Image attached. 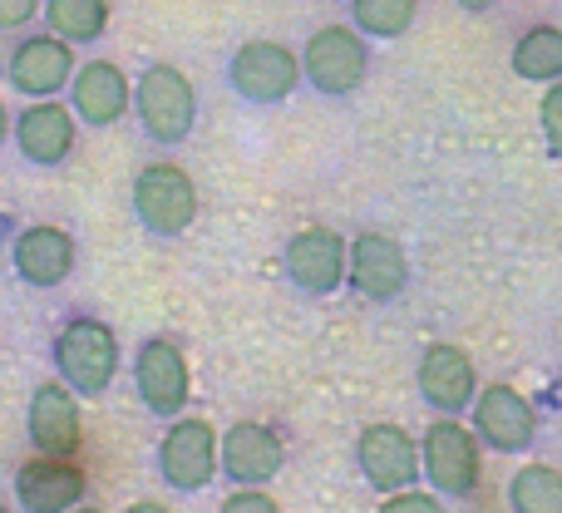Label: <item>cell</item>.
<instances>
[{
  "mask_svg": "<svg viewBox=\"0 0 562 513\" xmlns=\"http://www.w3.org/2000/svg\"><path fill=\"white\" fill-rule=\"evenodd\" d=\"M55 370L75 395H104L109 380L119 376V336L114 326L94 316H75L55 336Z\"/></svg>",
  "mask_w": 562,
  "mask_h": 513,
  "instance_id": "obj_1",
  "label": "cell"
},
{
  "mask_svg": "<svg viewBox=\"0 0 562 513\" xmlns=\"http://www.w3.org/2000/svg\"><path fill=\"white\" fill-rule=\"evenodd\" d=\"M134 114L154 144H183L198 124V89L178 65H148L134 85Z\"/></svg>",
  "mask_w": 562,
  "mask_h": 513,
  "instance_id": "obj_2",
  "label": "cell"
},
{
  "mask_svg": "<svg viewBox=\"0 0 562 513\" xmlns=\"http://www.w3.org/2000/svg\"><path fill=\"white\" fill-rule=\"evenodd\" d=\"M301 75L326 99H350L370 75V45L356 25H321L301 49Z\"/></svg>",
  "mask_w": 562,
  "mask_h": 513,
  "instance_id": "obj_3",
  "label": "cell"
},
{
  "mask_svg": "<svg viewBox=\"0 0 562 513\" xmlns=\"http://www.w3.org/2000/svg\"><path fill=\"white\" fill-rule=\"evenodd\" d=\"M134 218L154 237H183L198 218V183L178 164H148L134 178Z\"/></svg>",
  "mask_w": 562,
  "mask_h": 513,
  "instance_id": "obj_4",
  "label": "cell"
},
{
  "mask_svg": "<svg viewBox=\"0 0 562 513\" xmlns=\"http://www.w3.org/2000/svg\"><path fill=\"white\" fill-rule=\"evenodd\" d=\"M227 85L247 104H286L301 85V55H291L277 40H247L227 59Z\"/></svg>",
  "mask_w": 562,
  "mask_h": 513,
  "instance_id": "obj_5",
  "label": "cell"
},
{
  "mask_svg": "<svg viewBox=\"0 0 562 513\" xmlns=\"http://www.w3.org/2000/svg\"><path fill=\"white\" fill-rule=\"evenodd\" d=\"M223 469L217 459V430L207 420H178L168 425L164 445H158V475L173 494H198V489L213 484V475Z\"/></svg>",
  "mask_w": 562,
  "mask_h": 513,
  "instance_id": "obj_6",
  "label": "cell"
},
{
  "mask_svg": "<svg viewBox=\"0 0 562 513\" xmlns=\"http://www.w3.org/2000/svg\"><path fill=\"white\" fill-rule=\"evenodd\" d=\"M346 261H350V243L326 223L301 227L296 237L281 253V267H286V281L306 297H330V291L346 287Z\"/></svg>",
  "mask_w": 562,
  "mask_h": 513,
  "instance_id": "obj_7",
  "label": "cell"
},
{
  "mask_svg": "<svg viewBox=\"0 0 562 513\" xmlns=\"http://www.w3.org/2000/svg\"><path fill=\"white\" fill-rule=\"evenodd\" d=\"M419 459H425V475L439 494L464 499L479 489V435L469 425H459V415H445L425 430Z\"/></svg>",
  "mask_w": 562,
  "mask_h": 513,
  "instance_id": "obj_8",
  "label": "cell"
},
{
  "mask_svg": "<svg viewBox=\"0 0 562 513\" xmlns=\"http://www.w3.org/2000/svg\"><path fill=\"white\" fill-rule=\"evenodd\" d=\"M134 386H138V400H144L158 420L183 415L188 395H193V376H188L183 346L168 336H148L134 356Z\"/></svg>",
  "mask_w": 562,
  "mask_h": 513,
  "instance_id": "obj_9",
  "label": "cell"
},
{
  "mask_svg": "<svg viewBox=\"0 0 562 513\" xmlns=\"http://www.w3.org/2000/svg\"><path fill=\"white\" fill-rule=\"evenodd\" d=\"M356 465H360V475H366V484L375 489V494H395V489L415 484L419 469H425V459H419V445L409 439V430L380 420V425L360 430Z\"/></svg>",
  "mask_w": 562,
  "mask_h": 513,
  "instance_id": "obj_10",
  "label": "cell"
},
{
  "mask_svg": "<svg viewBox=\"0 0 562 513\" xmlns=\"http://www.w3.org/2000/svg\"><path fill=\"white\" fill-rule=\"evenodd\" d=\"M5 79H10V89L25 99L59 94V89L75 79V45H69L65 35H55V30L20 40L5 59Z\"/></svg>",
  "mask_w": 562,
  "mask_h": 513,
  "instance_id": "obj_11",
  "label": "cell"
},
{
  "mask_svg": "<svg viewBox=\"0 0 562 513\" xmlns=\"http://www.w3.org/2000/svg\"><path fill=\"white\" fill-rule=\"evenodd\" d=\"M474 435H479V445H488L494 455H524L538 439V415L514 386L494 380L488 390L474 395Z\"/></svg>",
  "mask_w": 562,
  "mask_h": 513,
  "instance_id": "obj_12",
  "label": "cell"
},
{
  "mask_svg": "<svg viewBox=\"0 0 562 513\" xmlns=\"http://www.w3.org/2000/svg\"><path fill=\"white\" fill-rule=\"evenodd\" d=\"M346 281L366 301H395L409 287V257L390 233H360L350 237Z\"/></svg>",
  "mask_w": 562,
  "mask_h": 513,
  "instance_id": "obj_13",
  "label": "cell"
},
{
  "mask_svg": "<svg viewBox=\"0 0 562 513\" xmlns=\"http://www.w3.org/2000/svg\"><path fill=\"white\" fill-rule=\"evenodd\" d=\"M419 395L435 415H464L474 410V395H479V370L474 360L464 356L459 346L449 341H435V346L419 356Z\"/></svg>",
  "mask_w": 562,
  "mask_h": 513,
  "instance_id": "obj_14",
  "label": "cell"
},
{
  "mask_svg": "<svg viewBox=\"0 0 562 513\" xmlns=\"http://www.w3.org/2000/svg\"><path fill=\"white\" fill-rule=\"evenodd\" d=\"M75 257H79L75 233H65V227H55V223L20 227L15 243H10L15 277L25 281V287H35V291H49V287H59V281H69Z\"/></svg>",
  "mask_w": 562,
  "mask_h": 513,
  "instance_id": "obj_15",
  "label": "cell"
},
{
  "mask_svg": "<svg viewBox=\"0 0 562 513\" xmlns=\"http://www.w3.org/2000/svg\"><path fill=\"white\" fill-rule=\"evenodd\" d=\"M69 85H75L69 89L75 119L89 129H109L134 109V85H128V75L114 59H89V65H79Z\"/></svg>",
  "mask_w": 562,
  "mask_h": 513,
  "instance_id": "obj_16",
  "label": "cell"
},
{
  "mask_svg": "<svg viewBox=\"0 0 562 513\" xmlns=\"http://www.w3.org/2000/svg\"><path fill=\"white\" fill-rule=\"evenodd\" d=\"M15 499L30 513H69L85 499V469L75 455H40L15 469Z\"/></svg>",
  "mask_w": 562,
  "mask_h": 513,
  "instance_id": "obj_17",
  "label": "cell"
},
{
  "mask_svg": "<svg viewBox=\"0 0 562 513\" xmlns=\"http://www.w3.org/2000/svg\"><path fill=\"white\" fill-rule=\"evenodd\" d=\"M217 459L233 484H267L281 465H286V445L272 425L262 420H237L223 439H217Z\"/></svg>",
  "mask_w": 562,
  "mask_h": 513,
  "instance_id": "obj_18",
  "label": "cell"
},
{
  "mask_svg": "<svg viewBox=\"0 0 562 513\" xmlns=\"http://www.w3.org/2000/svg\"><path fill=\"white\" fill-rule=\"evenodd\" d=\"M30 445L35 455H79V439H85V425H79V400L65 380H45L30 395Z\"/></svg>",
  "mask_w": 562,
  "mask_h": 513,
  "instance_id": "obj_19",
  "label": "cell"
},
{
  "mask_svg": "<svg viewBox=\"0 0 562 513\" xmlns=\"http://www.w3.org/2000/svg\"><path fill=\"white\" fill-rule=\"evenodd\" d=\"M15 144H20V154H25V164H35V168L65 164L79 144L75 109L55 104V94L40 99V104H25V114L15 119Z\"/></svg>",
  "mask_w": 562,
  "mask_h": 513,
  "instance_id": "obj_20",
  "label": "cell"
},
{
  "mask_svg": "<svg viewBox=\"0 0 562 513\" xmlns=\"http://www.w3.org/2000/svg\"><path fill=\"white\" fill-rule=\"evenodd\" d=\"M514 75L553 85L562 79V30L558 25H533L524 40L514 45Z\"/></svg>",
  "mask_w": 562,
  "mask_h": 513,
  "instance_id": "obj_21",
  "label": "cell"
},
{
  "mask_svg": "<svg viewBox=\"0 0 562 513\" xmlns=\"http://www.w3.org/2000/svg\"><path fill=\"white\" fill-rule=\"evenodd\" d=\"M45 25L69 45H89L109 25V0H45Z\"/></svg>",
  "mask_w": 562,
  "mask_h": 513,
  "instance_id": "obj_22",
  "label": "cell"
},
{
  "mask_svg": "<svg viewBox=\"0 0 562 513\" xmlns=\"http://www.w3.org/2000/svg\"><path fill=\"white\" fill-rule=\"evenodd\" d=\"M508 509L518 513H562V475L553 465H528L508 484Z\"/></svg>",
  "mask_w": 562,
  "mask_h": 513,
  "instance_id": "obj_23",
  "label": "cell"
},
{
  "mask_svg": "<svg viewBox=\"0 0 562 513\" xmlns=\"http://www.w3.org/2000/svg\"><path fill=\"white\" fill-rule=\"evenodd\" d=\"M419 0H350V20L366 40H400L415 25Z\"/></svg>",
  "mask_w": 562,
  "mask_h": 513,
  "instance_id": "obj_24",
  "label": "cell"
},
{
  "mask_svg": "<svg viewBox=\"0 0 562 513\" xmlns=\"http://www.w3.org/2000/svg\"><path fill=\"white\" fill-rule=\"evenodd\" d=\"M538 119H543V138H548V154L562 158V79H553L538 104Z\"/></svg>",
  "mask_w": 562,
  "mask_h": 513,
  "instance_id": "obj_25",
  "label": "cell"
},
{
  "mask_svg": "<svg viewBox=\"0 0 562 513\" xmlns=\"http://www.w3.org/2000/svg\"><path fill=\"white\" fill-rule=\"evenodd\" d=\"M439 509H445V504H439V499H429V494H419L415 484L395 489V494L380 504V513H439Z\"/></svg>",
  "mask_w": 562,
  "mask_h": 513,
  "instance_id": "obj_26",
  "label": "cell"
},
{
  "mask_svg": "<svg viewBox=\"0 0 562 513\" xmlns=\"http://www.w3.org/2000/svg\"><path fill=\"white\" fill-rule=\"evenodd\" d=\"M223 513H277V499L262 494V484H243L233 499H223Z\"/></svg>",
  "mask_w": 562,
  "mask_h": 513,
  "instance_id": "obj_27",
  "label": "cell"
},
{
  "mask_svg": "<svg viewBox=\"0 0 562 513\" xmlns=\"http://www.w3.org/2000/svg\"><path fill=\"white\" fill-rule=\"evenodd\" d=\"M40 5H45V0H0V35H5V30L30 25Z\"/></svg>",
  "mask_w": 562,
  "mask_h": 513,
  "instance_id": "obj_28",
  "label": "cell"
},
{
  "mask_svg": "<svg viewBox=\"0 0 562 513\" xmlns=\"http://www.w3.org/2000/svg\"><path fill=\"white\" fill-rule=\"evenodd\" d=\"M459 5H464V10H469V15H484V10H494V5H498V0H459Z\"/></svg>",
  "mask_w": 562,
  "mask_h": 513,
  "instance_id": "obj_29",
  "label": "cell"
},
{
  "mask_svg": "<svg viewBox=\"0 0 562 513\" xmlns=\"http://www.w3.org/2000/svg\"><path fill=\"white\" fill-rule=\"evenodd\" d=\"M5 134H10V114H5V99H0V144H5Z\"/></svg>",
  "mask_w": 562,
  "mask_h": 513,
  "instance_id": "obj_30",
  "label": "cell"
},
{
  "mask_svg": "<svg viewBox=\"0 0 562 513\" xmlns=\"http://www.w3.org/2000/svg\"><path fill=\"white\" fill-rule=\"evenodd\" d=\"M558 395H562V366H558Z\"/></svg>",
  "mask_w": 562,
  "mask_h": 513,
  "instance_id": "obj_31",
  "label": "cell"
}]
</instances>
